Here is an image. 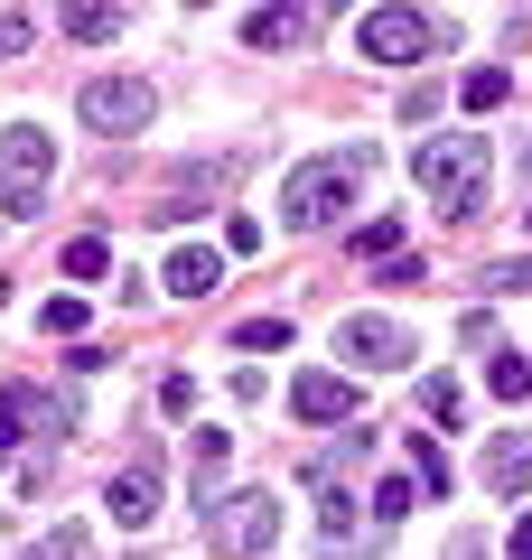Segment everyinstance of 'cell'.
<instances>
[{
    "label": "cell",
    "instance_id": "15",
    "mask_svg": "<svg viewBox=\"0 0 532 560\" xmlns=\"http://www.w3.org/2000/svg\"><path fill=\"white\" fill-rule=\"evenodd\" d=\"M505 94H513V75H505V66H476V75L458 84V103H467V113H495Z\"/></svg>",
    "mask_w": 532,
    "mask_h": 560
},
{
    "label": "cell",
    "instance_id": "17",
    "mask_svg": "<svg viewBox=\"0 0 532 560\" xmlns=\"http://www.w3.org/2000/svg\"><path fill=\"white\" fill-rule=\"evenodd\" d=\"M355 261H402V215H374L355 234Z\"/></svg>",
    "mask_w": 532,
    "mask_h": 560
},
{
    "label": "cell",
    "instance_id": "9",
    "mask_svg": "<svg viewBox=\"0 0 532 560\" xmlns=\"http://www.w3.org/2000/svg\"><path fill=\"white\" fill-rule=\"evenodd\" d=\"M290 411L309 420V430H336V420H355V383L346 374H299L290 383Z\"/></svg>",
    "mask_w": 532,
    "mask_h": 560
},
{
    "label": "cell",
    "instance_id": "16",
    "mask_svg": "<svg viewBox=\"0 0 532 560\" xmlns=\"http://www.w3.org/2000/svg\"><path fill=\"white\" fill-rule=\"evenodd\" d=\"M103 271H113V243H103V234H76V243H66V280H103Z\"/></svg>",
    "mask_w": 532,
    "mask_h": 560
},
{
    "label": "cell",
    "instance_id": "19",
    "mask_svg": "<svg viewBox=\"0 0 532 560\" xmlns=\"http://www.w3.org/2000/svg\"><path fill=\"white\" fill-rule=\"evenodd\" d=\"M20 560H94V541H84V523H57L47 541H28Z\"/></svg>",
    "mask_w": 532,
    "mask_h": 560
},
{
    "label": "cell",
    "instance_id": "27",
    "mask_svg": "<svg viewBox=\"0 0 532 560\" xmlns=\"http://www.w3.org/2000/svg\"><path fill=\"white\" fill-rule=\"evenodd\" d=\"M159 411H169V420H187V411H197V383H187V374H169V383H159Z\"/></svg>",
    "mask_w": 532,
    "mask_h": 560
},
{
    "label": "cell",
    "instance_id": "25",
    "mask_svg": "<svg viewBox=\"0 0 532 560\" xmlns=\"http://www.w3.org/2000/svg\"><path fill=\"white\" fill-rule=\"evenodd\" d=\"M412 495H420L412 477H383V486H374V514H383V523H393V514H412Z\"/></svg>",
    "mask_w": 532,
    "mask_h": 560
},
{
    "label": "cell",
    "instance_id": "7",
    "mask_svg": "<svg viewBox=\"0 0 532 560\" xmlns=\"http://www.w3.org/2000/svg\"><path fill=\"white\" fill-rule=\"evenodd\" d=\"M336 364L393 374V364H412V327L402 318H336Z\"/></svg>",
    "mask_w": 532,
    "mask_h": 560
},
{
    "label": "cell",
    "instance_id": "12",
    "mask_svg": "<svg viewBox=\"0 0 532 560\" xmlns=\"http://www.w3.org/2000/svg\"><path fill=\"white\" fill-rule=\"evenodd\" d=\"M299 38H317V10H253L243 20V47H299Z\"/></svg>",
    "mask_w": 532,
    "mask_h": 560
},
{
    "label": "cell",
    "instance_id": "20",
    "mask_svg": "<svg viewBox=\"0 0 532 560\" xmlns=\"http://www.w3.org/2000/svg\"><path fill=\"white\" fill-rule=\"evenodd\" d=\"M66 38H84V47H103V38H122V10H66Z\"/></svg>",
    "mask_w": 532,
    "mask_h": 560
},
{
    "label": "cell",
    "instance_id": "26",
    "mask_svg": "<svg viewBox=\"0 0 532 560\" xmlns=\"http://www.w3.org/2000/svg\"><path fill=\"white\" fill-rule=\"evenodd\" d=\"M38 327H47V337H84V300H47Z\"/></svg>",
    "mask_w": 532,
    "mask_h": 560
},
{
    "label": "cell",
    "instance_id": "11",
    "mask_svg": "<svg viewBox=\"0 0 532 560\" xmlns=\"http://www.w3.org/2000/svg\"><path fill=\"white\" fill-rule=\"evenodd\" d=\"M486 486H495V495H532V430L486 440Z\"/></svg>",
    "mask_w": 532,
    "mask_h": 560
},
{
    "label": "cell",
    "instance_id": "30",
    "mask_svg": "<svg viewBox=\"0 0 532 560\" xmlns=\"http://www.w3.org/2000/svg\"><path fill=\"white\" fill-rule=\"evenodd\" d=\"M10 448H20V420H10V411H0V458H10Z\"/></svg>",
    "mask_w": 532,
    "mask_h": 560
},
{
    "label": "cell",
    "instance_id": "13",
    "mask_svg": "<svg viewBox=\"0 0 532 560\" xmlns=\"http://www.w3.org/2000/svg\"><path fill=\"white\" fill-rule=\"evenodd\" d=\"M0 411H10V420H38V440H47V430H66V420H76V411H66V401H47L38 383H10V393H0Z\"/></svg>",
    "mask_w": 532,
    "mask_h": 560
},
{
    "label": "cell",
    "instance_id": "29",
    "mask_svg": "<svg viewBox=\"0 0 532 560\" xmlns=\"http://www.w3.org/2000/svg\"><path fill=\"white\" fill-rule=\"evenodd\" d=\"M513 560H532V514H523V523H513Z\"/></svg>",
    "mask_w": 532,
    "mask_h": 560
},
{
    "label": "cell",
    "instance_id": "18",
    "mask_svg": "<svg viewBox=\"0 0 532 560\" xmlns=\"http://www.w3.org/2000/svg\"><path fill=\"white\" fill-rule=\"evenodd\" d=\"M412 486L420 495H449V458H439V440H420V430H412Z\"/></svg>",
    "mask_w": 532,
    "mask_h": 560
},
{
    "label": "cell",
    "instance_id": "14",
    "mask_svg": "<svg viewBox=\"0 0 532 560\" xmlns=\"http://www.w3.org/2000/svg\"><path fill=\"white\" fill-rule=\"evenodd\" d=\"M224 458H234V440H224V430H197V504H216Z\"/></svg>",
    "mask_w": 532,
    "mask_h": 560
},
{
    "label": "cell",
    "instance_id": "21",
    "mask_svg": "<svg viewBox=\"0 0 532 560\" xmlns=\"http://www.w3.org/2000/svg\"><path fill=\"white\" fill-rule=\"evenodd\" d=\"M234 346H243V355H280V346H290V318H243Z\"/></svg>",
    "mask_w": 532,
    "mask_h": 560
},
{
    "label": "cell",
    "instance_id": "8",
    "mask_svg": "<svg viewBox=\"0 0 532 560\" xmlns=\"http://www.w3.org/2000/svg\"><path fill=\"white\" fill-rule=\"evenodd\" d=\"M103 504H113V523H122V533H140V523H159V458H150V448H140V458L122 467L113 486H103Z\"/></svg>",
    "mask_w": 532,
    "mask_h": 560
},
{
    "label": "cell",
    "instance_id": "22",
    "mask_svg": "<svg viewBox=\"0 0 532 560\" xmlns=\"http://www.w3.org/2000/svg\"><path fill=\"white\" fill-rule=\"evenodd\" d=\"M486 383H495V401H532V364H523V355H495Z\"/></svg>",
    "mask_w": 532,
    "mask_h": 560
},
{
    "label": "cell",
    "instance_id": "4",
    "mask_svg": "<svg viewBox=\"0 0 532 560\" xmlns=\"http://www.w3.org/2000/svg\"><path fill=\"white\" fill-rule=\"evenodd\" d=\"M430 47H449V20H420V10H365L355 20V57L365 66H420Z\"/></svg>",
    "mask_w": 532,
    "mask_h": 560
},
{
    "label": "cell",
    "instance_id": "32",
    "mask_svg": "<svg viewBox=\"0 0 532 560\" xmlns=\"http://www.w3.org/2000/svg\"><path fill=\"white\" fill-rule=\"evenodd\" d=\"M523 224H532V215H523Z\"/></svg>",
    "mask_w": 532,
    "mask_h": 560
},
{
    "label": "cell",
    "instance_id": "2",
    "mask_svg": "<svg viewBox=\"0 0 532 560\" xmlns=\"http://www.w3.org/2000/svg\"><path fill=\"white\" fill-rule=\"evenodd\" d=\"M374 178V150H327V160L290 168V187H280V224H299V234H317V224H336L355 206V187Z\"/></svg>",
    "mask_w": 532,
    "mask_h": 560
},
{
    "label": "cell",
    "instance_id": "23",
    "mask_svg": "<svg viewBox=\"0 0 532 560\" xmlns=\"http://www.w3.org/2000/svg\"><path fill=\"white\" fill-rule=\"evenodd\" d=\"M420 411H430L439 430H458V411H467V401H458V383H449V374H430V383H420Z\"/></svg>",
    "mask_w": 532,
    "mask_h": 560
},
{
    "label": "cell",
    "instance_id": "3",
    "mask_svg": "<svg viewBox=\"0 0 532 560\" xmlns=\"http://www.w3.org/2000/svg\"><path fill=\"white\" fill-rule=\"evenodd\" d=\"M47 178H57V140H47L38 121H10V131H0V215H38Z\"/></svg>",
    "mask_w": 532,
    "mask_h": 560
},
{
    "label": "cell",
    "instance_id": "1",
    "mask_svg": "<svg viewBox=\"0 0 532 560\" xmlns=\"http://www.w3.org/2000/svg\"><path fill=\"white\" fill-rule=\"evenodd\" d=\"M412 178L449 224H476V206L495 187V140H412Z\"/></svg>",
    "mask_w": 532,
    "mask_h": 560
},
{
    "label": "cell",
    "instance_id": "6",
    "mask_svg": "<svg viewBox=\"0 0 532 560\" xmlns=\"http://www.w3.org/2000/svg\"><path fill=\"white\" fill-rule=\"evenodd\" d=\"M76 113H84V131H103V140H131V131H150V113H159V94L140 75H94L76 94Z\"/></svg>",
    "mask_w": 532,
    "mask_h": 560
},
{
    "label": "cell",
    "instance_id": "31",
    "mask_svg": "<svg viewBox=\"0 0 532 560\" xmlns=\"http://www.w3.org/2000/svg\"><path fill=\"white\" fill-rule=\"evenodd\" d=\"M523 168H532V160H523Z\"/></svg>",
    "mask_w": 532,
    "mask_h": 560
},
{
    "label": "cell",
    "instance_id": "28",
    "mask_svg": "<svg viewBox=\"0 0 532 560\" xmlns=\"http://www.w3.org/2000/svg\"><path fill=\"white\" fill-rule=\"evenodd\" d=\"M486 290H532V261H495V271H486Z\"/></svg>",
    "mask_w": 532,
    "mask_h": 560
},
{
    "label": "cell",
    "instance_id": "24",
    "mask_svg": "<svg viewBox=\"0 0 532 560\" xmlns=\"http://www.w3.org/2000/svg\"><path fill=\"white\" fill-rule=\"evenodd\" d=\"M28 47H38V20L28 10H0V57H28Z\"/></svg>",
    "mask_w": 532,
    "mask_h": 560
},
{
    "label": "cell",
    "instance_id": "10",
    "mask_svg": "<svg viewBox=\"0 0 532 560\" xmlns=\"http://www.w3.org/2000/svg\"><path fill=\"white\" fill-rule=\"evenodd\" d=\"M216 280H224L216 243H177L169 253V300H216Z\"/></svg>",
    "mask_w": 532,
    "mask_h": 560
},
{
    "label": "cell",
    "instance_id": "5",
    "mask_svg": "<svg viewBox=\"0 0 532 560\" xmlns=\"http://www.w3.org/2000/svg\"><path fill=\"white\" fill-rule=\"evenodd\" d=\"M206 541H216L224 560L271 551V541H280V504H271V486H253V495H216V504H206Z\"/></svg>",
    "mask_w": 532,
    "mask_h": 560
}]
</instances>
